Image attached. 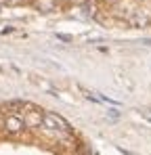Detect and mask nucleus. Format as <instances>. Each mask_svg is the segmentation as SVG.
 <instances>
[{
  "label": "nucleus",
  "instance_id": "obj_3",
  "mask_svg": "<svg viewBox=\"0 0 151 155\" xmlns=\"http://www.w3.org/2000/svg\"><path fill=\"white\" fill-rule=\"evenodd\" d=\"M0 126H2V130H4L6 134H19V132H23V130H25L23 120H21V115H17V113H8V115H4L2 122H0Z\"/></svg>",
  "mask_w": 151,
  "mask_h": 155
},
{
  "label": "nucleus",
  "instance_id": "obj_1",
  "mask_svg": "<svg viewBox=\"0 0 151 155\" xmlns=\"http://www.w3.org/2000/svg\"><path fill=\"white\" fill-rule=\"evenodd\" d=\"M130 27H149L151 25V8L147 6H134L132 15L124 21Z\"/></svg>",
  "mask_w": 151,
  "mask_h": 155
},
{
  "label": "nucleus",
  "instance_id": "obj_5",
  "mask_svg": "<svg viewBox=\"0 0 151 155\" xmlns=\"http://www.w3.org/2000/svg\"><path fill=\"white\" fill-rule=\"evenodd\" d=\"M118 151H120L122 155H134V153H130V151H126V149H118Z\"/></svg>",
  "mask_w": 151,
  "mask_h": 155
},
{
  "label": "nucleus",
  "instance_id": "obj_2",
  "mask_svg": "<svg viewBox=\"0 0 151 155\" xmlns=\"http://www.w3.org/2000/svg\"><path fill=\"white\" fill-rule=\"evenodd\" d=\"M42 111L44 109H40V107H36V105H32V103H25L23 115H21L25 128H40L42 126Z\"/></svg>",
  "mask_w": 151,
  "mask_h": 155
},
{
  "label": "nucleus",
  "instance_id": "obj_4",
  "mask_svg": "<svg viewBox=\"0 0 151 155\" xmlns=\"http://www.w3.org/2000/svg\"><path fill=\"white\" fill-rule=\"evenodd\" d=\"M38 6H40L42 11H52V8H55V0H40Z\"/></svg>",
  "mask_w": 151,
  "mask_h": 155
}]
</instances>
